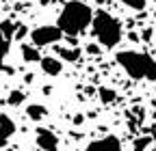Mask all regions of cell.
Here are the masks:
<instances>
[{
    "label": "cell",
    "mask_w": 156,
    "mask_h": 151,
    "mask_svg": "<svg viewBox=\"0 0 156 151\" xmlns=\"http://www.w3.org/2000/svg\"><path fill=\"white\" fill-rule=\"evenodd\" d=\"M91 22H93V9L85 0H69L58 13L56 26L63 30V35L76 37V35H83L91 26Z\"/></svg>",
    "instance_id": "6da1fadb"
},
{
    "label": "cell",
    "mask_w": 156,
    "mask_h": 151,
    "mask_svg": "<svg viewBox=\"0 0 156 151\" xmlns=\"http://www.w3.org/2000/svg\"><path fill=\"white\" fill-rule=\"evenodd\" d=\"M115 61L130 78L156 82V59H152L150 54L134 52V50H122V52H117Z\"/></svg>",
    "instance_id": "7a4b0ae2"
},
{
    "label": "cell",
    "mask_w": 156,
    "mask_h": 151,
    "mask_svg": "<svg viewBox=\"0 0 156 151\" xmlns=\"http://www.w3.org/2000/svg\"><path fill=\"white\" fill-rule=\"evenodd\" d=\"M91 28H93V37L98 39V43L102 48H115L122 41V35H124L122 22L117 20L115 15H111L108 11H104V9H98L93 13Z\"/></svg>",
    "instance_id": "3957f363"
},
{
    "label": "cell",
    "mask_w": 156,
    "mask_h": 151,
    "mask_svg": "<svg viewBox=\"0 0 156 151\" xmlns=\"http://www.w3.org/2000/svg\"><path fill=\"white\" fill-rule=\"evenodd\" d=\"M63 30L58 26H37L30 30V41L37 48H44V45H54L61 41Z\"/></svg>",
    "instance_id": "277c9868"
},
{
    "label": "cell",
    "mask_w": 156,
    "mask_h": 151,
    "mask_svg": "<svg viewBox=\"0 0 156 151\" xmlns=\"http://www.w3.org/2000/svg\"><path fill=\"white\" fill-rule=\"evenodd\" d=\"M85 151H124L122 147V140L117 138V136H102V138H98V140H91Z\"/></svg>",
    "instance_id": "5b68a950"
},
{
    "label": "cell",
    "mask_w": 156,
    "mask_h": 151,
    "mask_svg": "<svg viewBox=\"0 0 156 151\" xmlns=\"http://www.w3.org/2000/svg\"><path fill=\"white\" fill-rule=\"evenodd\" d=\"M35 143L39 149H44V151H58V138L54 132L46 129V127H37L35 132Z\"/></svg>",
    "instance_id": "8992f818"
},
{
    "label": "cell",
    "mask_w": 156,
    "mask_h": 151,
    "mask_svg": "<svg viewBox=\"0 0 156 151\" xmlns=\"http://www.w3.org/2000/svg\"><path fill=\"white\" fill-rule=\"evenodd\" d=\"M15 121L9 115H0V147H5L15 134Z\"/></svg>",
    "instance_id": "52a82bcc"
},
{
    "label": "cell",
    "mask_w": 156,
    "mask_h": 151,
    "mask_svg": "<svg viewBox=\"0 0 156 151\" xmlns=\"http://www.w3.org/2000/svg\"><path fill=\"white\" fill-rule=\"evenodd\" d=\"M39 65H41V71L46 76H52V78L63 71V61L58 59V56H41Z\"/></svg>",
    "instance_id": "ba28073f"
},
{
    "label": "cell",
    "mask_w": 156,
    "mask_h": 151,
    "mask_svg": "<svg viewBox=\"0 0 156 151\" xmlns=\"http://www.w3.org/2000/svg\"><path fill=\"white\" fill-rule=\"evenodd\" d=\"M56 56L61 61H65V63H76L78 59H80V50H78V48H63V45H58L56 48Z\"/></svg>",
    "instance_id": "9c48e42d"
},
{
    "label": "cell",
    "mask_w": 156,
    "mask_h": 151,
    "mask_svg": "<svg viewBox=\"0 0 156 151\" xmlns=\"http://www.w3.org/2000/svg\"><path fill=\"white\" fill-rule=\"evenodd\" d=\"M26 115L30 121H41L46 115H48V108L41 106V104H28L26 106Z\"/></svg>",
    "instance_id": "30bf717a"
},
{
    "label": "cell",
    "mask_w": 156,
    "mask_h": 151,
    "mask_svg": "<svg viewBox=\"0 0 156 151\" xmlns=\"http://www.w3.org/2000/svg\"><path fill=\"white\" fill-rule=\"evenodd\" d=\"M22 59L26 63H39L41 61V54H39L37 45H22Z\"/></svg>",
    "instance_id": "8fae6325"
},
{
    "label": "cell",
    "mask_w": 156,
    "mask_h": 151,
    "mask_svg": "<svg viewBox=\"0 0 156 151\" xmlns=\"http://www.w3.org/2000/svg\"><path fill=\"white\" fill-rule=\"evenodd\" d=\"M98 95H100L102 104H113L117 99V93L113 89H108V86H100V89H98Z\"/></svg>",
    "instance_id": "7c38bea8"
},
{
    "label": "cell",
    "mask_w": 156,
    "mask_h": 151,
    "mask_svg": "<svg viewBox=\"0 0 156 151\" xmlns=\"http://www.w3.org/2000/svg\"><path fill=\"white\" fill-rule=\"evenodd\" d=\"M9 45H11V39H7L2 35V30H0V69L5 67V56L9 52Z\"/></svg>",
    "instance_id": "4fadbf2b"
},
{
    "label": "cell",
    "mask_w": 156,
    "mask_h": 151,
    "mask_svg": "<svg viewBox=\"0 0 156 151\" xmlns=\"http://www.w3.org/2000/svg\"><path fill=\"white\" fill-rule=\"evenodd\" d=\"M22 102H26V93L24 91H11L9 97H7V104L9 106H20Z\"/></svg>",
    "instance_id": "5bb4252c"
},
{
    "label": "cell",
    "mask_w": 156,
    "mask_h": 151,
    "mask_svg": "<svg viewBox=\"0 0 156 151\" xmlns=\"http://www.w3.org/2000/svg\"><path fill=\"white\" fill-rule=\"evenodd\" d=\"M119 2L132 11H143L145 9V0H119Z\"/></svg>",
    "instance_id": "9a60e30c"
},
{
    "label": "cell",
    "mask_w": 156,
    "mask_h": 151,
    "mask_svg": "<svg viewBox=\"0 0 156 151\" xmlns=\"http://www.w3.org/2000/svg\"><path fill=\"white\" fill-rule=\"evenodd\" d=\"M150 143H152V138H150V136H141V138H136V140H134V151H145Z\"/></svg>",
    "instance_id": "2e32d148"
},
{
    "label": "cell",
    "mask_w": 156,
    "mask_h": 151,
    "mask_svg": "<svg viewBox=\"0 0 156 151\" xmlns=\"http://www.w3.org/2000/svg\"><path fill=\"white\" fill-rule=\"evenodd\" d=\"M26 32H28V30H26V26H17V28H15V39H22Z\"/></svg>",
    "instance_id": "e0dca14e"
},
{
    "label": "cell",
    "mask_w": 156,
    "mask_h": 151,
    "mask_svg": "<svg viewBox=\"0 0 156 151\" xmlns=\"http://www.w3.org/2000/svg\"><path fill=\"white\" fill-rule=\"evenodd\" d=\"M150 32H152V30H143V35H141V39H143V41H147V39H150V37H152Z\"/></svg>",
    "instance_id": "ac0fdd59"
},
{
    "label": "cell",
    "mask_w": 156,
    "mask_h": 151,
    "mask_svg": "<svg viewBox=\"0 0 156 151\" xmlns=\"http://www.w3.org/2000/svg\"><path fill=\"white\" fill-rule=\"evenodd\" d=\"M87 52H89V54H95V52H98V48H95V45H89V48H87Z\"/></svg>",
    "instance_id": "d6986e66"
},
{
    "label": "cell",
    "mask_w": 156,
    "mask_h": 151,
    "mask_svg": "<svg viewBox=\"0 0 156 151\" xmlns=\"http://www.w3.org/2000/svg\"><path fill=\"white\" fill-rule=\"evenodd\" d=\"M154 2H156V0H154Z\"/></svg>",
    "instance_id": "ffe728a7"
}]
</instances>
